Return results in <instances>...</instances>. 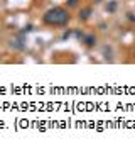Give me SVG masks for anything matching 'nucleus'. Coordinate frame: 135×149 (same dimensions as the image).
<instances>
[{"mask_svg": "<svg viewBox=\"0 0 135 149\" xmlns=\"http://www.w3.org/2000/svg\"><path fill=\"white\" fill-rule=\"evenodd\" d=\"M32 29H34V27H32V24H27V26H26V27H24V29H22L20 32H22V34H27V32H30Z\"/></svg>", "mask_w": 135, "mask_h": 149, "instance_id": "obj_7", "label": "nucleus"}, {"mask_svg": "<svg viewBox=\"0 0 135 149\" xmlns=\"http://www.w3.org/2000/svg\"><path fill=\"white\" fill-rule=\"evenodd\" d=\"M103 53H105V58H107V59H110V61H111V47L105 46V49H103Z\"/></svg>", "mask_w": 135, "mask_h": 149, "instance_id": "obj_6", "label": "nucleus"}, {"mask_svg": "<svg viewBox=\"0 0 135 149\" xmlns=\"http://www.w3.org/2000/svg\"><path fill=\"white\" fill-rule=\"evenodd\" d=\"M91 14H93V9H91V7H83V9L80 10V19L81 20H88Z\"/></svg>", "mask_w": 135, "mask_h": 149, "instance_id": "obj_4", "label": "nucleus"}, {"mask_svg": "<svg viewBox=\"0 0 135 149\" xmlns=\"http://www.w3.org/2000/svg\"><path fill=\"white\" fill-rule=\"evenodd\" d=\"M117 0H111V2H108V5H107V12H110V14H113L115 10H117Z\"/></svg>", "mask_w": 135, "mask_h": 149, "instance_id": "obj_5", "label": "nucleus"}, {"mask_svg": "<svg viewBox=\"0 0 135 149\" xmlns=\"http://www.w3.org/2000/svg\"><path fill=\"white\" fill-rule=\"evenodd\" d=\"M81 42H84V46H88V47L96 46V36H95V34H86V36L83 37Z\"/></svg>", "mask_w": 135, "mask_h": 149, "instance_id": "obj_3", "label": "nucleus"}, {"mask_svg": "<svg viewBox=\"0 0 135 149\" xmlns=\"http://www.w3.org/2000/svg\"><path fill=\"white\" fill-rule=\"evenodd\" d=\"M74 34H76V37H78V39H80V41H83V37L86 36V34H84V32H83V31H80V29H78V31H74Z\"/></svg>", "mask_w": 135, "mask_h": 149, "instance_id": "obj_8", "label": "nucleus"}, {"mask_svg": "<svg viewBox=\"0 0 135 149\" xmlns=\"http://www.w3.org/2000/svg\"><path fill=\"white\" fill-rule=\"evenodd\" d=\"M127 19H128L130 22H135V14L134 12H128V14H127Z\"/></svg>", "mask_w": 135, "mask_h": 149, "instance_id": "obj_9", "label": "nucleus"}, {"mask_svg": "<svg viewBox=\"0 0 135 149\" xmlns=\"http://www.w3.org/2000/svg\"><path fill=\"white\" fill-rule=\"evenodd\" d=\"M95 2H101V0H95Z\"/></svg>", "mask_w": 135, "mask_h": 149, "instance_id": "obj_12", "label": "nucleus"}, {"mask_svg": "<svg viewBox=\"0 0 135 149\" xmlns=\"http://www.w3.org/2000/svg\"><path fill=\"white\" fill-rule=\"evenodd\" d=\"M71 34H73V31H66V32H63V39H68Z\"/></svg>", "mask_w": 135, "mask_h": 149, "instance_id": "obj_11", "label": "nucleus"}, {"mask_svg": "<svg viewBox=\"0 0 135 149\" xmlns=\"http://www.w3.org/2000/svg\"><path fill=\"white\" fill-rule=\"evenodd\" d=\"M42 22L47 26H66L69 22V14L63 7H53L42 15Z\"/></svg>", "mask_w": 135, "mask_h": 149, "instance_id": "obj_1", "label": "nucleus"}, {"mask_svg": "<svg viewBox=\"0 0 135 149\" xmlns=\"http://www.w3.org/2000/svg\"><path fill=\"white\" fill-rule=\"evenodd\" d=\"M10 47H12L14 51H22V49L26 47V34L19 32L17 39H12V41H10Z\"/></svg>", "mask_w": 135, "mask_h": 149, "instance_id": "obj_2", "label": "nucleus"}, {"mask_svg": "<svg viewBox=\"0 0 135 149\" xmlns=\"http://www.w3.org/2000/svg\"><path fill=\"white\" fill-rule=\"evenodd\" d=\"M78 5V0H68V7H76Z\"/></svg>", "mask_w": 135, "mask_h": 149, "instance_id": "obj_10", "label": "nucleus"}]
</instances>
